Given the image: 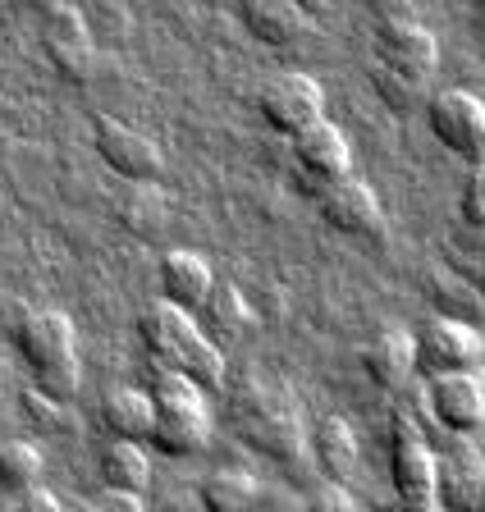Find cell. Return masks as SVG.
<instances>
[{"label": "cell", "instance_id": "4316f807", "mask_svg": "<svg viewBox=\"0 0 485 512\" xmlns=\"http://www.w3.org/2000/svg\"><path fill=\"white\" fill-rule=\"evenodd\" d=\"M42 480V453L23 439H0V485L19 494L23 485Z\"/></svg>", "mask_w": 485, "mask_h": 512}, {"label": "cell", "instance_id": "2e32d148", "mask_svg": "<svg viewBox=\"0 0 485 512\" xmlns=\"http://www.w3.org/2000/svg\"><path fill=\"white\" fill-rule=\"evenodd\" d=\"M156 284H161V298L174 302V307L184 311H197L202 298L216 288V270L206 261L202 252L193 247H174V252L161 256V266H156Z\"/></svg>", "mask_w": 485, "mask_h": 512}, {"label": "cell", "instance_id": "44dd1931", "mask_svg": "<svg viewBox=\"0 0 485 512\" xmlns=\"http://www.w3.org/2000/svg\"><path fill=\"white\" fill-rule=\"evenodd\" d=\"M307 448H312L316 467L325 471V480H339L344 485L357 467V439H353V426L339 421V416H321L316 430L307 435Z\"/></svg>", "mask_w": 485, "mask_h": 512}, {"label": "cell", "instance_id": "8992f818", "mask_svg": "<svg viewBox=\"0 0 485 512\" xmlns=\"http://www.w3.org/2000/svg\"><path fill=\"white\" fill-rule=\"evenodd\" d=\"M389 480L403 508H435V448L426 444V430L399 416L389 439Z\"/></svg>", "mask_w": 485, "mask_h": 512}, {"label": "cell", "instance_id": "74e56055", "mask_svg": "<svg viewBox=\"0 0 485 512\" xmlns=\"http://www.w3.org/2000/svg\"><path fill=\"white\" fill-rule=\"evenodd\" d=\"M481 430H485V426H481Z\"/></svg>", "mask_w": 485, "mask_h": 512}, {"label": "cell", "instance_id": "4dcf8cb0", "mask_svg": "<svg viewBox=\"0 0 485 512\" xmlns=\"http://www.w3.org/2000/svg\"><path fill=\"white\" fill-rule=\"evenodd\" d=\"M101 508H115V512H142V508H147V499H142L138 490H110V485H106V494H101Z\"/></svg>", "mask_w": 485, "mask_h": 512}, {"label": "cell", "instance_id": "4fadbf2b", "mask_svg": "<svg viewBox=\"0 0 485 512\" xmlns=\"http://www.w3.org/2000/svg\"><path fill=\"white\" fill-rule=\"evenodd\" d=\"M376 60H385V64H394V69H403V74L431 83L435 64H440V46H435L431 28H421L417 19L394 14V19H380V28H376Z\"/></svg>", "mask_w": 485, "mask_h": 512}, {"label": "cell", "instance_id": "52a82bcc", "mask_svg": "<svg viewBox=\"0 0 485 512\" xmlns=\"http://www.w3.org/2000/svg\"><path fill=\"white\" fill-rule=\"evenodd\" d=\"M42 51L65 83H87V78L97 74V46H92V32H87V19L69 5V0L42 14Z\"/></svg>", "mask_w": 485, "mask_h": 512}, {"label": "cell", "instance_id": "8d00e7d4", "mask_svg": "<svg viewBox=\"0 0 485 512\" xmlns=\"http://www.w3.org/2000/svg\"><path fill=\"white\" fill-rule=\"evenodd\" d=\"M481 508H485V499H481Z\"/></svg>", "mask_w": 485, "mask_h": 512}, {"label": "cell", "instance_id": "f1b7e54d", "mask_svg": "<svg viewBox=\"0 0 485 512\" xmlns=\"http://www.w3.org/2000/svg\"><path fill=\"white\" fill-rule=\"evenodd\" d=\"M458 224H463V229H485V160H476L472 174L463 179V192H458Z\"/></svg>", "mask_w": 485, "mask_h": 512}, {"label": "cell", "instance_id": "7a4b0ae2", "mask_svg": "<svg viewBox=\"0 0 485 512\" xmlns=\"http://www.w3.org/2000/svg\"><path fill=\"white\" fill-rule=\"evenodd\" d=\"M234 421H238V430L248 435V444L275 462H293V458H302V448H307V435H302L293 398L275 394L266 384H248V389L238 394Z\"/></svg>", "mask_w": 485, "mask_h": 512}, {"label": "cell", "instance_id": "d6a6232c", "mask_svg": "<svg viewBox=\"0 0 485 512\" xmlns=\"http://www.w3.org/2000/svg\"><path fill=\"white\" fill-rule=\"evenodd\" d=\"M293 5H298L307 19H312V14H325V10H330V0H293Z\"/></svg>", "mask_w": 485, "mask_h": 512}, {"label": "cell", "instance_id": "d6986e66", "mask_svg": "<svg viewBox=\"0 0 485 512\" xmlns=\"http://www.w3.org/2000/svg\"><path fill=\"white\" fill-rule=\"evenodd\" d=\"M238 19L261 46H275V51L293 46L307 28V14L293 0H238Z\"/></svg>", "mask_w": 485, "mask_h": 512}, {"label": "cell", "instance_id": "ffe728a7", "mask_svg": "<svg viewBox=\"0 0 485 512\" xmlns=\"http://www.w3.org/2000/svg\"><path fill=\"white\" fill-rule=\"evenodd\" d=\"M362 371H367V380L376 384V389H403V384L412 380V334L408 330H380L376 339L362 348Z\"/></svg>", "mask_w": 485, "mask_h": 512}, {"label": "cell", "instance_id": "7402d4cb", "mask_svg": "<svg viewBox=\"0 0 485 512\" xmlns=\"http://www.w3.org/2000/svg\"><path fill=\"white\" fill-rule=\"evenodd\" d=\"M101 426L110 439H147L151 435V394L147 389H110L101 398Z\"/></svg>", "mask_w": 485, "mask_h": 512}, {"label": "cell", "instance_id": "3957f363", "mask_svg": "<svg viewBox=\"0 0 485 512\" xmlns=\"http://www.w3.org/2000/svg\"><path fill=\"white\" fill-rule=\"evenodd\" d=\"M421 394H426L431 421L444 430V435H453V439L481 435V426H485V375L476 371V366L431 375Z\"/></svg>", "mask_w": 485, "mask_h": 512}, {"label": "cell", "instance_id": "e575fe53", "mask_svg": "<svg viewBox=\"0 0 485 512\" xmlns=\"http://www.w3.org/2000/svg\"><path fill=\"white\" fill-rule=\"evenodd\" d=\"M476 302H481V311H485V275L476 279Z\"/></svg>", "mask_w": 485, "mask_h": 512}, {"label": "cell", "instance_id": "30bf717a", "mask_svg": "<svg viewBox=\"0 0 485 512\" xmlns=\"http://www.w3.org/2000/svg\"><path fill=\"white\" fill-rule=\"evenodd\" d=\"M257 110L280 138H293L298 128L316 124L325 115V92L307 74H280L257 92Z\"/></svg>", "mask_w": 485, "mask_h": 512}, {"label": "cell", "instance_id": "83f0119b", "mask_svg": "<svg viewBox=\"0 0 485 512\" xmlns=\"http://www.w3.org/2000/svg\"><path fill=\"white\" fill-rule=\"evenodd\" d=\"M33 384L42 389V394L60 398V403H69V398L78 394V384H83V366H78V352L74 357H60V362H46L33 371Z\"/></svg>", "mask_w": 485, "mask_h": 512}, {"label": "cell", "instance_id": "ac0fdd59", "mask_svg": "<svg viewBox=\"0 0 485 512\" xmlns=\"http://www.w3.org/2000/svg\"><path fill=\"white\" fill-rule=\"evenodd\" d=\"M115 224L124 229V234L142 238V243H151V238L161 234L165 224H170V202H165V192L156 188V179H133L129 188L115 197Z\"/></svg>", "mask_w": 485, "mask_h": 512}, {"label": "cell", "instance_id": "7c38bea8", "mask_svg": "<svg viewBox=\"0 0 485 512\" xmlns=\"http://www.w3.org/2000/svg\"><path fill=\"white\" fill-rule=\"evenodd\" d=\"M485 499V458L481 448L467 444H449L444 453H435V508H453V512H472Z\"/></svg>", "mask_w": 485, "mask_h": 512}, {"label": "cell", "instance_id": "cb8c5ba5", "mask_svg": "<svg viewBox=\"0 0 485 512\" xmlns=\"http://www.w3.org/2000/svg\"><path fill=\"white\" fill-rule=\"evenodd\" d=\"M197 499H202V508H211V512H243L261 499V490H257V476H252L248 467H216L202 480Z\"/></svg>", "mask_w": 485, "mask_h": 512}, {"label": "cell", "instance_id": "e0dca14e", "mask_svg": "<svg viewBox=\"0 0 485 512\" xmlns=\"http://www.w3.org/2000/svg\"><path fill=\"white\" fill-rule=\"evenodd\" d=\"M193 320H197V330H202L211 343L229 348V343H238L243 334L252 330V307H248V298H243L234 284H216L202 298V307L193 311Z\"/></svg>", "mask_w": 485, "mask_h": 512}, {"label": "cell", "instance_id": "5b68a950", "mask_svg": "<svg viewBox=\"0 0 485 512\" xmlns=\"http://www.w3.org/2000/svg\"><path fill=\"white\" fill-rule=\"evenodd\" d=\"M426 124L444 151L463 160H485V101L463 87H444L426 101Z\"/></svg>", "mask_w": 485, "mask_h": 512}, {"label": "cell", "instance_id": "f546056e", "mask_svg": "<svg viewBox=\"0 0 485 512\" xmlns=\"http://www.w3.org/2000/svg\"><path fill=\"white\" fill-rule=\"evenodd\" d=\"M23 412L33 416L37 426H60L65 421V403L60 398H51V394H42V389H23Z\"/></svg>", "mask_w": 485, "mask_h": 512}, {"label": "cell", "instance_id": "d590c367", "mask_svg": "<svg viewBox=\"0 0 485 512\" xmlns=\"http://www.w3.org/2000/svg\"><path fill=\"white\" fill-rule=\"evenodd\" d=\"M472 14H476V19L485 23V0H472Z\"/></svg>", "mask_w": 485, "mask_h": 512}, {"label": "cell", "instance_id": "277c9868", "mask_svg": "<svg viewBox=\"0 0 485 512\" xmlns=\"http://www.w3.org/2000/svg\"><path fill=\"white\" fill-rule=\"evenodd\" d=\"M485 362L481 334L467 325L463 316H431L412 334V371L417 375H444V371H467V366Z\"/></svg>", "mask_w": 485, "mask_h": 512}, {"label": "cell", "instance_id": "484cf974", "mask_svg": "<svg viewBox=\"0 0 485 512\" xmlns=\"http://www.w3.org/2000/svg\"><path fill=\"white\" fill-rule=\"evenodd\" d=\"M371 87H376L380 101H385L389 110H399V115L417 110L421 96H426V78H412V74H403V69H394V64H385V60L371 64Z\"/></svg>", "mask_w": 485, "mask_h": 512}, {"label": "cell", "instance_id": "6da1fadb", "mask_svg": "<svg viewBox=\"0 0 485 512\" xmlns=\"http://www.w3.org/2000/svg\"><path fill=\"white\" fill-rule=\"evenodd\" d=\"M151 394V444L170 453V458H193L211 439V412H206V394L188 375L156 366L147 384Z\"/></svg>", "mask_w": 485, "mask_h": 512}, {"label": "cell", "instance_id": "836d02e7", "mask_svg": "<svg viewBox=\"0 0 485 512\" xmlns=\"http://www.w3.org/2000/svg\"><path fill=\"white\" fill-rule=\"evenodd\" d=\"M19 5H28V10L46 14V10H55V5H65V0H19Z\"/></svg>", "mask_w": 485, "mask_h": 512}, {"label": "cell", "instance_id": "603a6c76", "mask_svg": "<svg viewBox=\"0 0 485 512\" xmlns=\"http://www.w3.org/2000/svg\"><path fill=\"white\" fill-rule=\"evenodd\" d=\"M101 480H106L110 490H147L151 480V458L147 448H142V439H110L106 448H101Z\"/></svg>", "mask_w": 485, "mask_h": 512}, {"label": "cell", "instance_id": "5bb4252c", "mask_svg": "<svg viewBox=\"0 0 485 512\" xmlns=\"http://www.w3.org/2000/svg\"><path fill=\"white\" fill-rule=\"evenodd\" d=\"M193 334H197L193 311L174 307V302H165V298L151 302V307H142V316H138V343L156 366L179 362V352L193 343Z\"/></svg>", "mask_w": 485, "mask_h": 512}, {"label": "cell", "instance_id": "8fae6325", "mask_svg": "<svg viewBox=\"0 0 485 512\" xmlns=\"http://www.w3.org/2000/svg\"><path fill=\"white\" fill-rule=\"evenodd\" d=\"M293 147V170H298V188L302 192H321V183L339 179V174H348V138L339 133L330 119H316V124L298 128L289 138Z\"/></svg>", "mask_w": 485, "mask_h": 512}, {"label": "cell", "instance_id": "d4e9b609", "mask_svg": "<svg viewBox=\"0 0 485 512\" xmlns=\"http://www.w3.org/2000/svg\"><path fill=\"white\" fill-rule=\"evenodd\" d=\"M170 371L188 375V380H193L202 394H216L220 384H225V348H220V343H211L202 330H197L193 343L179 352V362H174Z\"/></svg>", "mask_w": 485, "mask_h": 512}, {"label": "cell", "instance_id": "1f68e13d", "mask_svg": "<svg viewBox=\"0 0 485 512\" xmlns=\"http://www.w3.org/2000/svg\"><path fill=\"white\" fill-rule=\"evenodd\" d=\"M307 503H312V508H357V503H353V494H348V490H339V480H330L325 490H316Z\"/></svg>", "mask_w": 485, "mask_h": 512}, {"label": "cell", "instance_id": "9c48e42d", "mask_svg": "<svg viewBox=\"0 0 485 512\" xmlns=\"http://www.w3.org/2000/svg\"><path fill=\"white\" fill-rule=\"evenodd\" d=\"M316 206H321V220L330 224L335 234L380 238V229H385V211H380L376 192H371L362 179H353V174H339V179L321 183Z\"/></svg>", "mask_w": 485, "mask_h": 512}, {"label": "cell", "instance_id": "ba28073f", "mask_svg": "<svg viewBox=\"0 0 485 512\" xmlns=\"http://www.w3.org/2000/svg\"><path fill=\"white\" fill-rule=\"evenodd\" d=\"M92 142H97V156L106 160L124 183L161 179L165 156H161V147H156V138H147L142 128L119 124V119L101 115V119H92Z\"/></svg>", "mask_w": 485, "mask_h": 512}, {"label": "cell", "instance_id": "9a60e30c", "mask_svg": "<svg viewBox=\"0 0 485 512\" xmlns=\"http://www.w3.org/2000/svg\"><path fill=\"white\" fill-rule=\"evenodd\" d=\"M14 348L28 366H46V362H60V357H74L78 339H74V320L65 311H28L19 316L14 325Z\"/></svg>", "mask_w": 485, "mask_h": 512}]
</instances>
